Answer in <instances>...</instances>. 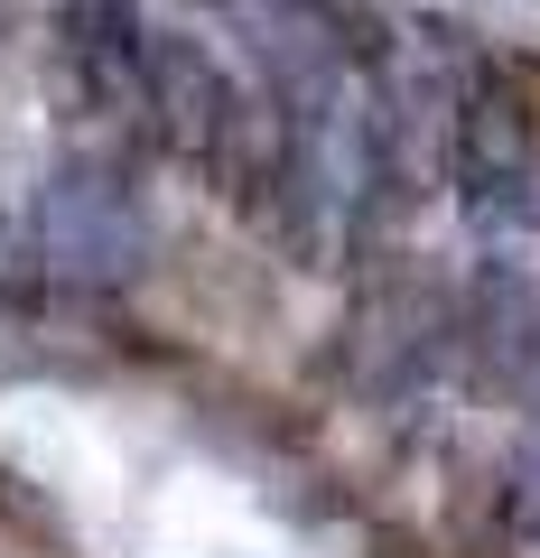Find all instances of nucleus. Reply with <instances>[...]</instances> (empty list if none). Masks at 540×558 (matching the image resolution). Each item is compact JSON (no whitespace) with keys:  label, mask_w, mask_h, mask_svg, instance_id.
<instances>
[{"label":"nucleus","mask_w":540,"mask_h":558,"mask_svg":"<svg viewBox=\"0 0 540 558\" xmlns=\"http://www.w3.org/2000/svg\"><path fill=\"white\" fill-rule=\"evenodd\" d=\"M141 75H149V102H159V121L178 140H205L224 121V75H215V57L196 38H149Z\"/></svg>","instance_id":"1"}]
</instances>
